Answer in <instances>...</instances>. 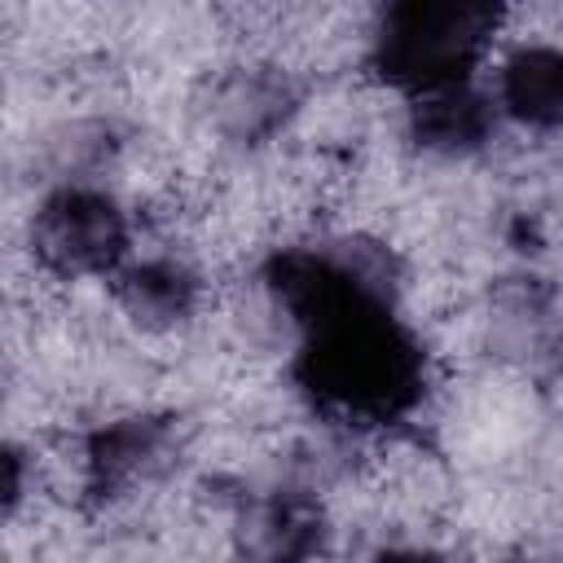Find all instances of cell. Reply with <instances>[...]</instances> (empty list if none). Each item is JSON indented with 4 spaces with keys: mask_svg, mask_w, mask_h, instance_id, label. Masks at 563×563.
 <instances>
[{
    "mask_svg": "<svg viewBox=\"0 0 563 563\" xmlns=\"http://www.w3.org/2000/svg\"><path fill=\"white\" fill-rule=\"evenodd\" d=\"M506 9L466 0H405L369 13L361 70L405 97L471 84L501 44Z\"/></svg>",
    "mask_w": 563,
    "mask_h": 563,
    "instance_id": "2",
    "label": "cell"
},
{
    "mask_svg": "<svg viewBox=\"0 0 563 563\" xmlns=\"http://www.w3.org/2000/svg\"><path fill=\"white\" fill-rule=\"evenodd\" d=\"M488 101L506 132L550 141L563 119V53L554 40L506 35L484 66Z\"/></svg>",
    "mask_w": 563,
    "mask_h": 563,
    "instance_id": "4",
    "label": "cell"
},
{
    "mask_svg": "<svg viewBox=\"0 0 563 563\" xmlns=\"http://www.w3.org/2000/svg\"><path fill=\"white\" fill-rule=\"evenodd\" d=\"M501 119L488 101L484 79L435 88L422 97L400 101V136L413 154L435 158V163H471L493 154L501 141Z\"/></svg>",
    "mask_w": 563,
    "mask_h": 563,
    "instance_id": "5",
    "label": "cell"
},
{
    "mask_svg": "<svg viewBox=\"0 0 563 563\" xmlns=\"http://www.w3.org/2000/svg\"><path fill=\"white\" fill-rule=\"evenodd\" d=\"M35 493V475H31V449L0 435V532L18 523V515L26 510Z\"/></svg>",
    "mask_w": 563,
    "mask_h": 563,
    "instance_id": "6",
    "label": "cell"
},
{
    "mask_svg": "<svg viewBox=\"0 0 563 563\" xmlns=\"http://www.w3.org/2000/svg\"><path fill=\"white\" fill-rule=\"evenodd\" d=\"M136 246L141 229L132 202L106 180H57L40 194L22 224L26 260L62 286H106L132 260Z\"/></svg>",
    "mask_w": 563,
    "mask_h": 563,
    "instance_id": "3",
    "label": "cell"
},
{
    "mask_svg": "<svg viewBox=\"0 0 563 563\" xmlns=\"http://www.w3.org/2000/svg\"><path fill=\"white\" fill-rule=\"evenodd\" d=\"M365 563H462V559L444 541H405V537H391L378 550H369Z\"/></svg>",
    "mask_w": 563,
    "mask_h": 563,
    "instance_id": "7",
    "label": "cell"
},
{
    "mask_svg": "<svg viewBox=\"0 0 563 563\" xmlns=\"http://www.w3.org/2000/svg\"><path fill=\"white\" fill-rule=\"evenodd\" d=\"M290 387L343 435L418 431L440 387V361L400 303H352L290 339Z\"/></svg>",
    "mask_w": 563,
    "mask_h": 563,
    "instance_id": "1",
    "label": "cell"
}]
</instances>
